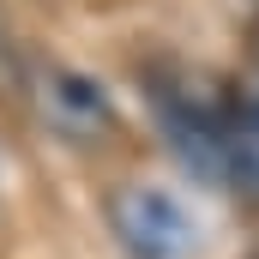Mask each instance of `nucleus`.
I'll return each mask as SVG.
<instances>
[{"instance_id": "f257e3e1", "label": "nucleus", "mask_w": 259, "mask_h": 259, "mask_svg": "<svg viewBox=\"0 0 259 259\" xmlns=\"http://www.w3.org/2000/svg\"><path fill=\"white\" fill-rule=\"evenodd\" d=\"M151 103H157V121L169 133L175 157L199 181H229V115H235V103H223L211 91V78L193 66H151Z\"/></svg>"}, {"instance_id": "f03ea898", "label": "nucleus", "mask_w": 259, "mask_h": 259, "mask_svg": "<svg viewBox=\"0 0 259 259\" xmlns=\"http://www.w3.org/2000/svg\"><path fill=\"white\" fill-rule=\"evenodd\" d=\"M109 223H115V235L133 259H193L199 253V223L163 187H139V181L115 187L109 193Z\"/></svg>"}, {"instance_id": "7ed1b4c3", "label": "nucleus", "mask_w": 259, "mask_h": 259, "mask_svg": "<svg viewBox=\"0 0 259 259\" xmlns=\"http://www.w3.org/2000/svg\"><path fill=\"white\" fill-rule=\"evenodd\" d=\"M30 97H36V115L61 133L66 145H103L115 133L109 91L91 72H78V66H61V61L30 66Z\"/></svg>"}, {"instance_id": "20e7f679", "label": "nucleus", "mask_w": 259, "mask_h": 259, "mask_svg": "<svg viewBox=\"0 0 259 259\" xmlns=\"http://www.w3.org/2000/svg\"><path fill=\"white\" fill-rule=\"evenodd\" d=\"M229 181L259 205V91L235 97L229 115Z\"/></svg>"}, {"instance_id": "39448f33", "label": "nucleus", "mask_w": 259, "mask_h": 259, "mask_svg": "<svg viewBox=\"0 0 259 259\" xmlns=\"http://www.w3.org/2000/svg\"><path fill=\"white\" fill-rule=\"evenodd\" d=\"M24 84V66H18V49H12V30L0 18V91H18Z\"/></svg>"}, {"instance_id": "423d86ee", "label": "nucleus", "mask_w": 259, "mask_h": 259, "mask_svg": "<svg viewBox=\"0 0 259 259\" xmlns=\"http://www.w3.org/2000/svg\"><path fill=\"white\" fill-rule=\"evenodd\" d=\"M253 259H259V247H253Z\"/></svg>"}]
</instances>
